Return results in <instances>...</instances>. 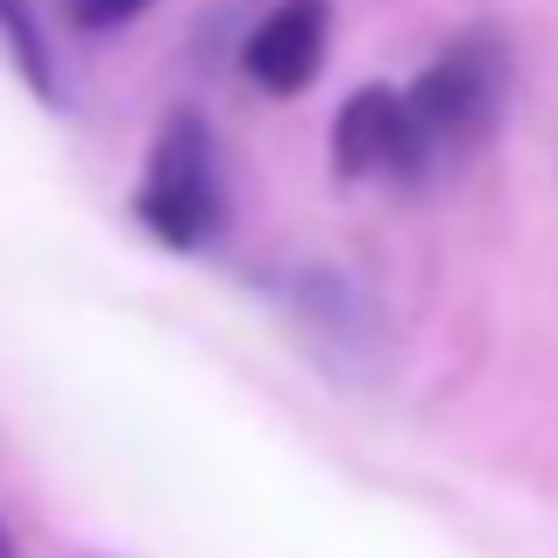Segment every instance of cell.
<instances>
[{"instance_id":"4","label":"cell","mask_w":558,"mask_h":558,"mask_svg":"<svg viewBox=\"0 0 558 558\" xmlns=\"http://www.w3.org/2000/svg\"><path fill=\"white\" fill-rule=\"evenodd\" d=\"M332 50V8L326 0H276L241 43V71L262 85L269 99H298L304 85L326 71Z\"/></svg>"},{"instance_id":"2","label":"cell","mask_w":558,"mask_h":558,"mask_svg":"<svg viewBox=\"0 0 558 558\" xmlns=\"http://www.w3.org/2000/svg\"><path fill=\"white\" fill-rule=\"evenodd\" d=\"M135 227L170 255H205L227 233V163L198 107H170L149 135L135 178Z\"/></svg>"},{"instance_id":"1","label":"cell","mask_w":558,"mask_h":558,"mask_svg":"<svg viewBox=\"0 0 558 558\" xmlns=\"http://www.w3.org/2000/svg\"><path fill=\"white\" fill-rule=\"evenodd\" d=\"M509 85H517V57H509V36L495 22H466L452 43H438V57L403 85L432 170L438 163H474L488 149L495 128H502Z\"/></svg>"},{"instance_id":"5","label":"cell","mask_w":558,"mask_h":558,"mask_svg":"<svg viewBox=\"0 0 558 558\" xmlns=\"http://www.w3.org/2000/svg\"><path fill=\"white\" fill-rule=\"evenodd\" d=\"M0 57H8V71L43 99V107H64V78H57L50 22H43L36 0H0Z\"/></svg>"},{"instance_id":"6","label":"cell","mask_w":558,"mask_h":558,"mask_svg":"<svg viewBox=\"0 0 558 558\" xmlns=\"http://www.w3.org/2000/svg\"><path fill=\"white\" fill-rule=\"evenodd\" d=\"M149 8H156V0H64V22L85 28V36H107V28L142 22Z\"/></svg>"},{"instance_id":"7","label":"cell","mask_w":558,"mask_h":558,"mask_svg":"<svg viewBox=\"0 0 558 558\" xmlns=\"http://www.w3.org/2000/svg\"><path fill=\"white\" fill-rule=\"evenodd\" d=\"M0 558H22V545H14V531H8V517H0Z\"/></svg>"},{"instance_id":"3","label":"cell","mask_w":558,"mask_h":558,"mask_svg":"<svg viewBox=\"0 0 558 558\" xmlns=\"http://www.w3.org/2000/svg\"><path fill=\"white\" fill-rule=\"evenodd\" d=\"M432 156L417 142L410 99L396 85H361L347 93L340 121H332V178L347 184H375V178H424Z\"/></svg>"}]
</instances>
